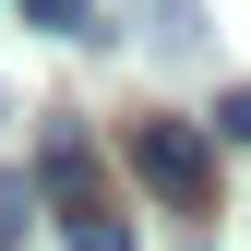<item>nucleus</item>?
Listing matches in <instances>:
<instances>
[{"mask_svg": "<svg viewBox=\"0 0 251 251\" xmlns=\"http://www.w3.org/2000/svg\"><path fill=\"white\" fill-rule=\"evenodd\" d=\"M132 179L168 215H203L215 203V132L203 120H132Z\"/></svg>", "mask_w": 251, "mask_h": 251, "instance_id": "obj_1", "label": "nucleus"}, {"mask_svg": "<svg viewBox=\"0 0 251 251\" xmlns=\"http://www.w3.org/2000/svg\"><path fill=\"white\" fill-rule=\"evenodd\" d=\"M36 179L60 192V215H84V203H96V144H84L72 120H60V132H48V168H36Z\"/></svg>", "mask_w": 251, "mask_h": 251, "instance_id": "obj_2", "label": "nucleus"}, {"mask_svg": "<svg viewBox=\"0 0 251 251\" xmlns=\"http://www.w3.org/2000/svg\"><path fill=\"white\" fill-rule=\"evenodd\" d=\"M60 227H72V251H132V215L120 203H84V215H60Z\"/></svg>", "mask_w": 251, "mask_h": 251, "instance_id": "obj_3", "label": "nucleus"}, {"mask_svg": "<svg viewBox=\"0 0 251 251\" xmlns=\"http://www.w3.org/2000/svg\"><path fill=\"white\" fill-rule=\"evenodd\" d=\"M36 36H96V0H12Z\"/></svg>", "mask_w": 251, "mask_h": 251, "instance_id": "obj_4", "label": "nucleus"}, {"mask_svg": "<svg viewBox=\"0 0 251 251\" xmlns=\"http://www.w3.org/2000/svg\"><path fill=\"white\" fill-rule=\"evenodd\" d=\"M24 215H36V179H12V168H0V251L24 239Z\"/></svg>", "mask_w": 251, "mask_h": 251, "instance_id": "obj_5", "label": "nucleus"}, {"mask_svg": "<svg viewBox=\"0 0 251 251\" xmlns=\"http://www.w3.org/2000/svg\"><path fill=\"white\" fill-rule=\"evenodd\" d=\"M215 144H251V84H227V96H215V120H203Z\"/></svg>", "mask_w": 251, "mask_h": 251, "instance_id": "obj_6", "label": "nucleus"}]
</instances>
